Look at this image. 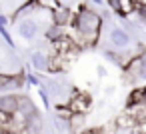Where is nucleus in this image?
Masks as SVG:
<instances>
[{"mask_svg": "<svg viewBox=\"0 0 146 134\" xmlns=\"http://www.w3.org/2000/svg\"><path fill=\"white\" fill-rule=\"evenodd\" d=\"M72 28H74V32H76V44L78 46H90V44H94L96 40H98V36H100V28H102V18L96 14V12H92V10H88L86 6H80L78 8V12L72 16Z\"/></svg>", "mask_w": 146, "mask_h": 134, "instance_id": "nucleus-1", "label": "nucleus"}, {"mask_svg": "<svg viewBox=\"0 0 146 134\" xmlns=\"http://www.w3.org/2000/svg\"><path fill=\"white\" fill-rule=\"evenodd\" d=\"M126 80L134 82V84H144L146 86V52H142L140 56L132 58L128 62V66L124 68Z\"/></svg>", "mask_w": 146, "mask_h": 134, "instance_id": "nucleus-2", "label": "nucleus"}, {"mask_svg": "<svg viewBox=\"0 0 146 134\" xmlns=\"http://www.w3.org/2000/svg\"><path fill=\"white\" fill-rule=\"evenodd\" d=\"M110 44L114 46V50L118 52H126L130 48V34L124 28H112L110 30Z\"/></svg>", "mask_w": 146, "mask_h": 134, "instance_id": "nucleus-3", "label": "nucleus"}, {"mask_svg": "<svg viewBox=\"0 0 146 134\" xmlns=\"http://www.w3.org/2000/svg\"><path fill=\"white\" fill-rule=\"evenodd\" d=\"M68 108L72 114H86L90 110V96L84 94V92H76L72 94L70 102H68Z\"/></svg>", "mask_w": 146, "mask_h": 134, "instance_id": "nucleus-4", "label": "nucleus"}, {"mask_svg": "<svg viewBox=\"0 0 146 134\" xmlns=\"http://www.w3.org/2000/svg\"><path fill=\"white\" fill-rule=\"evenodd\" d=\"M16 28H18V34L24 40H34L38 36V22L34 18H20Z\"/></svg>", "mask_w": 146, "mask_h": 134, "instance_id": "nucleus-5", "label": "nucleus"}, {"mask_svg": "<svg viewBox=\"0 0 146 134\" xmlns=\"http://www.w3.org/2000/svg\"><path fill=\"white\" fill-rule=\"evenodd\" d=\"M108 2L122 18L136 12V0H108Z\"/></svg>", "mask_w": 146, "mask_h": 134, "instance_id": "nucleus-6", "label": "nucleus"}, {"mask_svg": "<svg viewBox=\"0 0 146 134\" xmlns=\"http://www.w3.org/2000/svg\"><path fill=\"white\" fill-rule=\"evenodd\" d=\"M72 16H74V14H72L66 6H62V4H56V8H54V12H52V20H54L56 26H64V24L72 22Z\"/></svg>", "mask_w": 146, "mask_h": 134, "instance_id": "nucleus-7", "label": "nucleus"}, {"mask_svg": "<svg viewBox=\"0 0 146 134\" xmlns=\"http://www.w3.org/2000/svg\"><path fill=\"white\" fill-rule=\"evenodd\" d=\"M16 110H18V96H12V94L0 96V112L14 114Z\"/></svg>", "mask_w": 146, "mask_h": 134, "instance_id": "nucleus-8", "label": "nucleus"}, {"mask_svg": "<svg viewBox=\"0 0 146 134\" xmlns=\"http://www.w3.org/2000/svg\"><path fill=\"white\" fill-rule=\"evenodd\" d=\"M134 126H138V120L132 116V114H128L126 110H124V114H120L118 118H116V128H120V130H132Z\"/></svg>", "mask_w": 146, "mask_h": 134, "instance_id": "nucleus-9", "label": "nucleus"}, {"mask_svg": "<svg viewBox=\"0 0 146 134\" xmlns=\"http://www.w3.org/2000/svg\"><path fill=\"white\" fill-rule=\"evenodd\" d=\"M32 66H34L36 70H48L50 58H48L44 52H34V54H32Z\"/></svg>", "mask_w": 146, "mask_h": 134, "instance_id": "nucleus-10", "label": "nucleus"}, {"mask_svg": "<svg viewBox=\"0 0 146 134\" xmlns=\"http://www.w3.org/2000/svg\"><path fill=\"white\" fill-rule=\"evenodd\" d=\"M136 104H144V86L134 88L132 94L128 96V106H136Z\"/></svg>", "mask_w": 146, "mask_h": 134, "instance_id": "nucleus-11", "label": "nucleus"}, {"mask_svg": "<svg viewBox=\"0 0 146 134\" xmlns=\"http://www.w3.org/2000/svg\"><path fill=\"white\" fill-rule=\"evenodd\" d=\"M26 78H28V82H30V84H34V86H40V82H38V78H36L34 74H28Z\"/></svg>", "mask_w": 146, "mask_h": 134, "instance_id": "nucleus-12", "label": "nucleus"}, {"mask_svg": "<svg viewBox=\"0 0 146 134\" xmlns=\"http://www.w3.org/2000/svg\"><path fill=\"white\" fill-rule=\"evenodd\" d=\"M80 134H102V130H98V128H92V130H84V132H80Z\"/></svg>", "mask_w": 146, "mask_h": 134, "instance_id": "nucleus-13", "label": "nucleus"}, {"mask_svg": "<svg viewBox=\"0 0 146 134\" xmlns=\"http://www.w3.org/2000/svg\"><path fill=\"white\" fill-rule=\"evenodd\" d=\"M138 126H140V128H142V130H146V116H144V118H142V120H140V122H138Z\"/></svg>", "mask_w": 146, "mask_h": 134, "instance_id": "nucleus-14", "label": "nucleus"}, {"mask_svg": "<svg viewBox=\"0 0 146 134\" xmlns=\"http://www.w3.org/2000/svg\"><path fill=\"white\" fill-rule=\"evenodd\" d=\"M90 2H94V4H98V6H102V4H104V0H90Z\"/></svg>", "mask_w": 146, "mask_h": 134, "instance_id": "nucleus-15", "label": "nucleus"}]
</instances>
